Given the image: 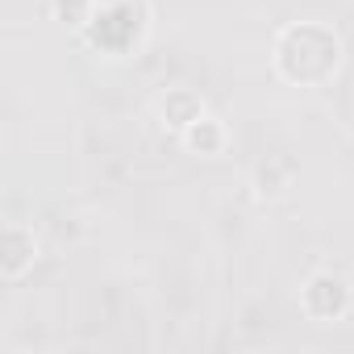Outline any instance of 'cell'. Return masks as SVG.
Wrapping results in <instances>:
<instances>
[{
	"label": "cell",
	"mask_w": 354,
	"mask_h": 354,
	"mask_svg": "<svg viewBox=\"0 0 354 354\" xmlns=\"http://www.w3.org/2000/svg\"><path fill=\"white\" fill-rule=\"evenodd\" d=\"M188 142L201 146V150H217V146H221V125H217L213 117H196V121L188 125Z\"/></svg>",
	"instance_id": "cell-1"
}]
</instances>
